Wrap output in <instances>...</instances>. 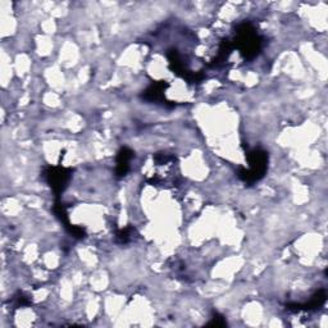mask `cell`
<instances>
[{"label":"cell","mask_w":328,"mask_h":328,"mask_svg":"<svg viewBox=\"0 0 328 328\" xmlns=\"http://www.w3.org/2000/svg\"><path fill=\"white\" fill-rule=\"evenodd\" d=\"M131 157H132V153L130 150L122 149L118 155V160H117V173L119 176H124L127 173L128 168H130Z\"/></svg>","instance_id":"obj_2"},{"label":"cell","mask_w":328,"mask_h":328,"mask_svg":"<svg viewBox=\"0 0 328 328\" xmlns=\"http://www.w3.org/2000/svg\"><path fill=\"white\" fill-rule=\"evenodd\" d=\"M67 176L65 175L64 169H50V173H49V181L51 183V187L56 191H62L63 187L65 186L67 183Z\"/></svg>","instance_id":"obj_1"}]
</instances>
